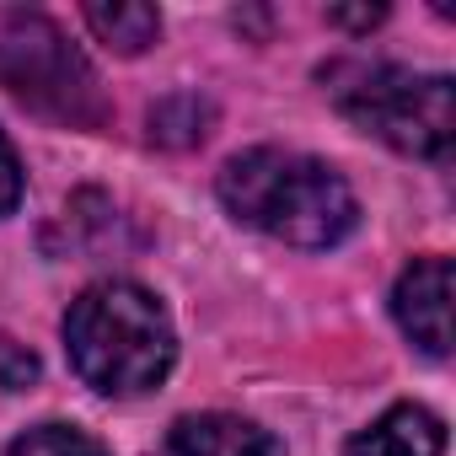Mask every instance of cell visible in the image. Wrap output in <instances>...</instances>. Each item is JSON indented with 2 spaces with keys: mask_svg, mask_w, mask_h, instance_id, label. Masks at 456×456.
Returning <instances> with one entry per match:
<instances>
[{
  "mask_svg": "<svg viewBox=\"0 0 456 456\" xmlns=\"http://www.w3.org/2000/svg\"><path fill=\"white\" fill-rule=\"evenodd\" d=\"M38 381V354L28 349V344H17V338H0V387L6 392H22V387H33Z\"/></svg>",
  "mask_w": 456,
  "mask_h": 456,
  "instance_id": "cell-10",
  "label": "cell"
},
{
  "mask_svg": "<svg viewBox=\"0 0 456 456\" xmlns=\"http://www.w3.org/2000/svg\"><path fill=\"white\" fill-rule=\"evenodd\" d=\"M167 456H285V445L242 413H188L172 424Z\"/></svg>",
  "mask_w": 456,
  "mask_h": 456,
  "instance_id": "cell-6",
  "label": "cell"
},
{
  "mask_svg": "<svg viewBox=\"0 0 456 456\" xmlns=\"http://www.w3.org/2000/svg\"><path fill=\"white\" fill-rule=\"evenodd\" d=\"M392 317L424 354H451V264L445 258H413L392 290Z\"/></svg>",
  "mask_w": 456,
  "mask_h": 456,
  "instance_id": "cell-5",
  "label": "cell"
},
{
  "mask_svg": "<svg viewBox=\"0 0 456 456\" xmlns=\"http://www.w3.org/2000/svg\"><path fill=\"white\" fill-rule=\"evenodd\" d=\"M17 204H22V161H17L12 140L0 134V220H6Z\"/></svg>",
  "mask_w": 456,
  "mask_h": 456,
  "instance_id": "cell-11",
  "label": "cell"
},
{
  "mask_svg": "<svg viewBox=\"0 0 456 456\" xmlns=\"http://www.w3.org/2000/svg\"><path fill=\"white\" fill-rule=\"evenodd\" d=\"M65 349L76 376L102 397H140L167 381L177 360V333L167 306L129 280H102L70 301Z\"/></svg>",
  "mask_w": 456,
  "mask_h": 456,
  "instance_id": "cell-2",
  "label": "cell"
},
{
  "mask_svg": "<svg viewBox=\"0 0 456 456\" xmlns=\"http://www.w3.org/2000/svg\"><path fill=\"white\" fill-rule=\"evenodd\" d=\"M86 28L113 49V54H145L156 38H161V17L156 6H140V0H92V6L81 12Z\"/></svg>",
  "mask_w": 456,
  "mask_h": 456,
  "instance_id": "cell-8",
  "label": "cell"
},
{
  "mask_svg": "<svg viewBox=\"0 0 456 456\" xmlns=\"http://www.w3.org/2000/svg\"><path fill=\"white\" fill-rule=\"evenodd\" d=\"M381 17H387V6H370V12H328V22H344V28H370Z\"/></svg>",
  "mask_w": 456,
  "mask_h": 456,
  "instance_id": "cell-12",
  "label": "cell"
},
{
  "mask_svg": "<svg viewBox=\"0 0 456 456\" xmlns=\"http://www.w3.org/2000/svg\"><path fill=\"white\" fill-rule=\"evenodd\" d=\"M333 102L376 140L408 156H451L456 97L445 76H413L403 65H349L333 70Z\"/></svg>",
  "mask_w": 456,
  "mask_h": 456,
  "instance_id": "cell-3",
  "label": "cell"
},
{
  "mask_svg": "<svg viewBox=\"0 0 456 456\" xmlns=\"http://www.w3.org/2000/svg\"><path fill=\"white\" fill-rule=\"evenodd\" d=\"M440 451H445V424L419 403L387 408L370 429H360L344 445V456H440Z\"/></svg>",
  "mask_w": 456,
  "mask_h": 456,
  "instance_id": "cell-7",
  "label": "cell"
},
{
  "mask_svg": "<svg viewBox=\"0 0 456 456\" xmlns=\"http://www.w3.org/2000/svg\"><path fill=\"white\" fill-rule=\"evenodd\" d=\"M215 188H220V204L242 225H253V232L274 242H290V248H338L360 220L349 183L328 161L280 151V145L232 156L220 167Z\"/></svg>",
  "mask_w": 456,
  "mask_h": 456,
  "instance_id": "cell-1",
  "label": "cell"
},
{
  "mask_svg": "<svg viewBox=\"0 0 456 456\" xmlns=\"http://www.w3.org/2000/svg\"><path fill=\"white\" fill-rule=\"evenodd\" d=\"M0 86L65 124H81V129H97L108 118L92 65L81 60V49H70V38L49 17L0 22Z\"/></svg>",
  "mask_w": 456,
  "mask_h": 456,
  "instance_id": "cell-4",
  "label": "cell"
},
{
  "mask_svg": "<svg viewBox=\"0 0 456 456\" xmlns=\"http://www.w3.org/2000/svg\"><path fill=\"white\" fill-rule=\"evenodd\" d=\"M6 456H108V445L70 424H38V429L17 435Z\"/></svg>",
  "mask_w": 456,
  "mask_h": 456,
  "instance_id": "cell-9",
  "label": "cell"
}]
</instances>
